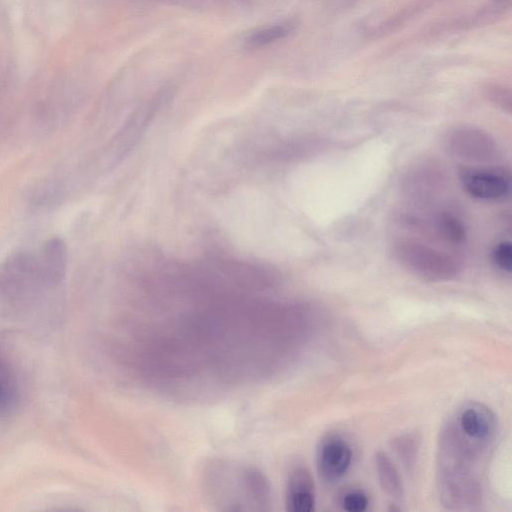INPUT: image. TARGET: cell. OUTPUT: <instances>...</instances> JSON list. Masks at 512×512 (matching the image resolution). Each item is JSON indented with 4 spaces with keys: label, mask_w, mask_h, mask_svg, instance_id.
Wrapping results in <instances>:
<instances>
[{
    "label": "cell",
    "mask_w": 512,
    "mask_h": 512,
    "mask_svg": "<svg viewBox=\"0 0 512 512\" xmlns=\"http://www.w3.org/2000/svg\"><path fill=\"white\" fill-rule=\"evenodd\" d=\"M341 506L348 512H363L368 509L369 498L362 490H350L342 496Z\"/></svg>",
    "instance_id": "obj_17"
},
{
    "label": "cell",
    "mask_w": 512,
    "mask_h": 512,
    "mask_svg": "<svg viewBox=\"0 0 512 512\" xmlns=\"http://www.w3.org/2000/svg\"><path fill=\"white\" fill-rule=\"evenodd\" d=\"M393 448L407 471L412 472L416 464L419 438L415 434L401 435L394 439Z\"/></svg>",
    "instance_id": "obj_15"
},
{
    "label": "cell",
    "mask_w": 512,
    "mask_h": 512,
    "mask_svg": "<svg viewBox=\"0 0 512 512\" xmlns=\"http://www.w3.org/2000/svg\"><path fill=\"white\" fill-rule=\"evenodd\" d=\"M392 255L409 272L432 281H450L461 272L454 255L416 239L396 240Z\"/></svg>",
    "instance_id": "obj_4"
},
{
    "label": "cell",
    "mask_w": 512,
    "mask_h": 512,
    "mask_svg": "<svg viewBox=\"0 0 512 512\" xmlns=\"http://www.w3.org/2000/svg\"><path fill=\"white\" fill-rule=\"evenodd\" d=\"M497 433L495 413L477 401L462 404L447 418L436 454V486L446 509L473 511L483 505Z\"/></svg>",
    "instance_id": "obj_1"
},
{
    "label": "cell",
    "mask_w": 512,
    "mask_h": 512,
    "mask_svg": "<svg viewBox=\"0 0 512 512\" xmlns=\"http://www.w3.org/2000/svg\"><path fill=\"white\" fill-rule=\"evenodd\" d=\"M313 478L304 466H296L289 473L286 486V507L291 512H311L315 509Z\"/></svg>",
    "instance_id": "obj_9"
},
{
    "label": "cell",
    "mask_w": 512,
    "mask_h": 512,
    "mask_svg": "<svg viewBox=\"0 0 512 512\" xmlns=\"http://www.w3.org/2000/svg\"><path fill=\"white\" fill-rule=\"evenodd\" d=\"M493 265L502 272L510 273L512 270V245L510 241L498 242L491 251Z\"/></svg>",
    "instance_id": "obj_16"
},
{
    "label": "cell",
    "mask_w": 512,
    "mask_h": 512,
    "mask_svg": "<svg viewBox=\"0 0 512 512\" xmlns=\"http://www.w3.org/2000/svg\"><path fill=\"white\" fill-rule=\"evenodd\" d=\"M20 401L17 374L0 347V424L14 415Z\"/></svg>",
    "instance_id": "obj_11"
},
{
    "label": "cell",
    "mask_w": 512,
    "mask_h": 512,
    "mask_svg": "<svg viewBox=\"0 0 512 512\" xmlns=\"http://www.w3.org/2000/svg\"><path fill=\"white\" fill-rule=\"evenodd\" d=\"M172 285L200 294H234L266 288L276 282L274 270L246 261L213 257L172 268Z\"/></svg>",
    "instance_id": "obj_2"
},
{
    "label": "cell",
    "mask_w": 512,
    "mask_h": 512,
    "mask_svg": "<svg viewBox=\"0 0 512 512\" xmlns=\"http://www.w3.org/2000/svg\"><path fill=\"white\" fill-rule=\"evenodd\" d=\"M445 145L450 153L470 162L492 163L500 155L496 140L488 132L471 126L451 130Z\"/></svg>",
    "instance_id": "obj_5"
},
{
    "label": "cell",
    "mask_w": 512,
    "mask_h": 512,
    "mask_svg": "<svg viewBox=\"0 0 512 512\" xmlns=\"http://www.w3.org/2000/svg\"><path fill=\"white\" fill-rule=\"evenodd\" d=\"M374 464L383 491L394 501L402 502L405 495L404 485L390 457L384 451H378L374 457Z\"/></svg>",
    "instance_id": "obj_12"
},
{
    "label": "cell",
    "mask_w": 512,
    "mask_h": 512,
    "mask_svg": "<svg viewBox=\"0 0 512 512\" xmlns=\"http://www.w3.org/2000/svg\"><path fill=\"white\" fill-rule=\"evenodd\" d=\"M495 2L499 3V4H505L506 2H508L509 0H494Z\"/></svg>",
    "instance_id": "obj_19"
},
{
    "label": "cell",
    "mask_w": 512,
    "mask_h": 512,
    "mask_svg": "<svg viewBox=\"0 0 512 512\" xmlns=\"http://www.w3.org/2000/svg\"><path fill=\"white\" fill-rule=\"evenodd\" d=\"M316 462L319 476L324 482H337L352 465L353 449L340 434H327L317 448Z\"/></svg>",
    "instance_id": "obj_7"
},
{
    "label": "cell",
    "mask_w": 512,
    "mask_h": 512,
    "mask_svg": "<svg viewBox=\"0 0 512 512\" xmlns=\"http://www.w3.org/2000/svg\"><path fill=\"white\" fill-rule=\"evenodd\" d=\"M294 30L292 21H285L258 28L245 38L249 49L263 48L288 36Z\"/></svg>",
    "instance_id": "obj_14"
},
{
    "label": "cell",
    "mask_w": 512,
    "mask_h": 512,
    "mask_svg": "<svg viewBox=\"0 0 512 512\" xmlns=\"http://www.w3.org/2000/svg\"><path fill=\"white\" fill-rule=\"evenodd\" d=\"M37 257L41 277L51 291L63 282L68 265V249L65 241L58 236L47 239Z\"/></svg>",
    "instance_id": "obj_8"
},
{
    "label": "cell",
    "mask_w": 512,
    "mask_h": 512,
    "mask_svg": "<svg viewBox=\"0 0 512 512\" xmlns=\"http://www.w3.org/2000/svg\"><path fill=\"white\" fill-rule=\"evenodd\" d=\"M35 254L17 252L0 264V313L29 320L40 311L47 292Z\"/></svg>",
    "instance_id": "obj_3"
},
{
    "label": "cell",
    "mask_w": 512,
    "mask_h": 512,
    "mask_svg": "<svg viewBox=\"0 0 512 512\" xmlns=\"http://www.w3.org/2000/svg\"><path fill=\"white\" fill-rule=\"evenodd\" d=\"M509 171L500 166L465 167L460 171V182L471 197L487 202L503 200L510 193Z\"/></svg>",
    "instance_id": "obj_6"
},
{
    "label": "cell",
    "mask_w": 512,
    "mask_h": 512,
    "mask_svg": "<svg viewBox=\"0 0 512 512\" xmlns=\"http://www.w3.org/2000/svg\"><path fill=\"white\" fill-rule=\"evenodd\" d=\"M443 179L440 171L435 167L421 166L413 169L406 178V189L415 198L426 199L431 197L442 185Z\"/></svg>",
    "instance_id": "obj_13"
},
{
    "label": "cell",
    "mask_w": 512,
    "mask_h": 512,
    "mask_svg": "<svg viewBox=\"0 0 512 512\" xmlns=\"http://www.w3.org/2000/svg\"><path fill=\"white\" fill-rule=\"evenodd\" d=\"M428 232L429 236L452 247L462 246L467 236L464 222L448 210H439L429 215Z\"/></svg>",
    "instance_id": "obj_10"
},
{
    "label": "cell",
    "mask_w": 512,
    "mask_h": 512,
    "mask_svg": "<svg viewBox=\"0 0 512 512\" xmlns=\"http://www.w3.org/2000/svg\"><path fill=\"white\" fill-rule=\"evenodd\" d=\"M487 98L501 109L510 112L511 92L508 88L500 85H489L486 88Z\"/></svg>",
    "instance_id": "obj_18"
}]
</instances>
